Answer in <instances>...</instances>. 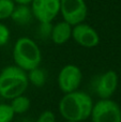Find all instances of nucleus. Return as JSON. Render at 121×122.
I'll list each match as a JSON object with an SVG mask.
<instances>
[{"label": "nucleus", "instance_id": "obj_1", "mask_svg": "<svg viewBox=\"0 0 121 122\" xmlns=\"http://www.w3.org/2000/svg\"><path fill=\"white\" fill-rule=\"evenodd\" d=\"M93 104V99L87 92L76 90L63 94L58 104V112L66 121L84 122L90 118Z\"/></svg>", "mask_w": 121, "mask_h": 122}, {"label": "nucleus", "instance_id": "obj_2", "mask_svg": "<svg viewBox=\"0 0 121 122\" xmlns=\"http://www.w3.org/2000/svg\"><path fill=\"white\" fill-rule=\"evenodd\" d=\"M27 72L15 64L8 65L0 71V97L11 101L25 94L29 87Z\"/></svg>", "mask_w": 121, "mask_h": 122}, {"label": "nucleus", "instance_id": "obj_3", "mask_svg": "<svg viewBox=\"0 0 121 122\" xmlns=\"http://www.w3.org/2000/svg\"><path fill=\"white\" fill-rule=\"evenodd\" d=\"M14 64L25 72H29L40 66L42 61V51L35 41L28 36H21L15 41L12 49Z\"/></svg>", "mask_w": 121, "mask_h": 122}, {"label": "nucleus", "instance_id": "obj_4", "mask_svg": "<svg viewBox=\"0 0 121 122\" xmlns=\"http://www.w3.org/2000/svg\"><path fill=\"white\" fill-rule=\"evenodd\" d=\"M91 122H121V108L111 99H100L93 104Z\"/></svg>", "mask_w": 121, "mask_h": 122}, {"label": "nucleus", "instance_id": "obj_5", "mask_svg": "<svg viewBox=\"0 0 121 122\" xmlns=\"http://www.w3.org/2000/svg\"><path fill=\"white\" fill-rule=\"evenodd\" d=\"M60 15L62 20L71 26L85 23L88 6L85 0H60Z\"/></svg>", "mask_w": 121, "mask_h": 122}, {"label": "nucleus", "instance_id": "obj_6", "mask_svg": "<svg viewBox=\"0 0 121 122\" xmlns=\"http://www.w3.org/2000/svg\"><path fill=\"white\" fill-rule=\"evenodd\" d=\"M81 81L83 72L76 64H66L61 67L57 76V85L63 94L78 90Z\"/></svg>", "mask_w": 121, "mask_h": 122}, {"label": "nucleus", "instance_id": "obj_7", "mask_svg": "<svg viewBox=\"0 0 121 122\" xmlns=\"http://www.w3.org/2000/svg\"><path fill=\"white\" fill-rule=\"evenodd\" d=\"M29 5L39 23H53L60 14V0H32Z\"/></svg>", "mask_w": 121, "mask_h": 122}, {"label": "nucleus", "instance_id": "obj_8", "mask_svg": "<svg viewBox=\"0 0 121 122\" xmlns=\"http://www.w3.org/2000/svg\"><path fill=\"white\" fill-rule=\"evenodd\" d=\"M72 39L76 44L85 48H93L100 44V34L92 26L81 23L73 26Z\"/></svg>", "mask_w": 121, "mask_h": 122}, {"label": "nucleus", "instance_id": "obj_9", "mask_svg": "<svg viewBox=\"0 0 121 122\" xmlns=\"http://www.w3.org/2000/svg\"><path fill=\"white\" fill-rule=\"evenodd\" d=\"M119 82L118 74L113 70L104 72L96 80V92L100 99H111L116 92Z\"/></svg>", "mask_w": 121, "mask_h": 122}, {"label": "nucleus", "instance_id": "obj_10", "mask_svg": "<svg viewBox=\"0 0 121 122\" xmlns=\"http://www.w3.org/2000/svg\"><path fill=\"white\" fill-rule=\"evenodd\" d=\"M72 28L70 24L64 20H60L53 25L50 33V40L56 45H63L72 39Z\"/></svg>", "mask_w": 121, "mask_h": 122}, {"label": "nucleus", "instance_id": "obj_11", "mask_svg": "<svg viewBox=\"0 0 121 122\" xmlns=\"http://www.w3.org/2000/svg\"><path fill=\"white\" fill-rule=\"evenodd\" d=\"M33 18L32 11L29 4H16L11 19L19 26H25L30 24Z\"/></svg>", "mask_w": 121, "mask_h": 122}, {"label": "nucleus", "instance_id": "obj_12", "mask_svg": "<svg viewBox=\"0 0 121 122\" xmlns=\"http://www.w3.org/2000/svg\"><path fill=\"white\" fill-rule=\"evenodd\" d=\"M9 104H10L11 108H12V110L14 112L15 115L25 114V112H27L28 110H29L30 106H31L30 99L28 97H26L25 94L12 99Z\"/></svg>", "mask_w": 121, "mask_h": 122}, {"label": "nucleus", "instance_id": "obj_13", "mask_svg": "<svg viewBox=\"0 0 121 122\" xmlns=\"http://www.w3.org/2000/svg\"><path fill=\"white\" fill-rule=\"evenodd\" d=\"M27 75H28L29 84L33 85V86L38 87V88L43 87L45 85V82H46V72L43 69H41L40 66L27 72Z\"/></svg>", "mask_w": 121, "mask_h": 122}, {"label": "nucleus", "instance_id": "obj_14", "mask_svg": "<svg viewBox=\"0 0 121 122\" xmlns=\"http://www.w3.org/2000/svg\"><path fill=\"white\" fill-rule=\"evenodd\" d=\"M15 6L14 0H0V21L11 18Z\"/></svg>", "mask_w": 121, "mask_h": 122}, {"label": "nucleus", "instance_id": "obj_15", "mask_svg": "<svg viewBox=\"0 0 121 122\" xmlns=\"http://www.w3.org/2000/svg\"><path fill=\"white\" fill-rule=\"evenodd\" d=\"M15 117L10 104L0 103V122H12Z\"/></svg>", "mask_w": 121, "mask_h": 122}, {"label": "nucleus", "instance_id": "obj_16", "mask_svg": "<svg viewBox=\"0 0 121 122\" xmlns=\"http://www.w3.org/2000/svg\"><path fill=\"white\" fill-rule=\"evenodd\" d=\"M10 38L11 31L9 29V27L2 21H0V47L8 44L9 41H10Z\"/></svg>", "mask_w": 121, "mask_h": 122}, {"label": "nucleus", "instance_id": "obj_17", "mask_svg": "<svg viewBox=\"0 0 121 122\" xmlns=\"http://www.w3.org/2000/svg\"><path fill=\"white\" fill-rule=\"evenodd\" d=\"M51 28H53L51 23H40V27H39V30H38V33L40 36V38L42 39L50 38Z\"/></svg>", "mask_w": 121, "mask_h": 122}, {"label": "nucleus", "instance_id": "obj_18", "mask_svg": "<svg viewBox=\"0 0 121 122\" xmlns=\"http://www.w3.org/2000/svg\"><path fill=\"white\" fill-rule=\"evenodd\" d=\"M34 122H56V115L51 110H44L39 115Z\"/></svg>", "mask_w": 121, "mask_h": 122}, {"label": "nucleus", "instance_id": "obj_19", "mask_svg": "<svg viewBox=\"0 0 121 122\" xmlns=\"http://www.w3.org/2000/svg\"><path fill=\"white\" fill-rule=\"evenodd\" d=\"M14 2L16 4H30L32 0H14Z\"/></svg>", "mask_w": 121, "mask_h": 122}, {"label": "nucleus", "instance_id": "obj_20", "mask_svg": "<svg viewBox=\"0 0 121 122\" xmlns=\"http://www.w3.org/2000/svg\"><path fill=\"white\" fill-rule=\"evenodd\" d=\"M20 122H34V121H31V120H29V119H24V120H21Z\"/></svg>", "mask_w": 121, "mask_h": 122}, {"label": "nucleus", "instance_id": "obj_21", "mask_svg": "<svg viewBox=\"0 0 121 122\" xmlns=\"http://www.w3.org/2000/svg\"><path fill=\"white\" fill-rule=\"evenodd\" d=\"M64 122H74V121H64Z\"/></svg>", "mask_w": 121, "mask_h": 122}]
</instances>
